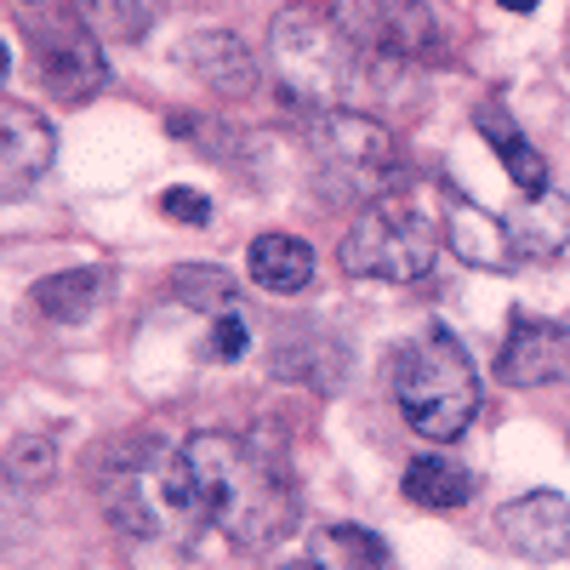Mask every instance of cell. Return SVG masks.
Returning a JSON list of instances; mask_svg holds the SVG:
<instances>
[{
    "label": "cell",
    "mask_w": 570,
    "mask_h": 570,
    "mask_svg": "<svg viewBox=\"0 0 570 570\" xmlns=\"http://www.w3.org/2000/svg\"><path fill=\"white\" fill-rule=\"evenodd\" d=\"M502 234H508V252L513 263H548L570 246V195H525L508 217H502Z\"/></svg>",
    "instance_id": "8fae6325"
},
{
    "label": "cell",
    "mask_w": 570,
    "mask_h": 570,
    "mask_svg": "<svg viewBox=\"0 0 570 570\" xmlns=\"http://www.w3.org/2000/svg\"><path fill=\"white\" fill-rule=\"evenodd\" d=\"M75 7H80V23L98 40H137L142 29H149L142 0H75Z\"/></svg>",
    "instance_id": "ffe728a7"
},
{
    "label": "cell",
    "mask_w": 570,
    "mask_h": 570,
    "mask_svg": "<svg viewBox=\"0 0 570 570\" xmlns=\"http://www.w3.org/2000/svg\"><path fill=\"white\" fill-rule=\"evenodd\" d=\"M58 160V131L46 115H35L29 104H7L0 109V195H29L46 177V166Z\"/></svg>",
    "instance_id": "9c48e42d"
},
{
    "label": "cell",
    "mask_w": 570,
    "mask_h": 570,
    "mask_svg": "<svg viewBox=\"0 0 570 570\" xmlns=\"http://www.w3.org/2000/svg\"><path fill=\"white\" fill-rule=\"evenodd\" d=\"M171 497L183 525H212L240 548H268L274 537L297 531V491L285 468L252 440L217 428L171 445Z\"/></svg>",
    "instance_id": "6da1fadb"
},
{
    "label": "cell",
    "mask_w": 570,
    "mask_h": 570,
    "mask_svg": "<svg viewBox=\"0 0 570 570\" xmlns=\"http://www.w3.org/2000/svg\"><path fill=\"white\" fill-rule=\"evenodd\" d=\"M440 257V228L434 217H428L422 206L400 200V195H383V200H371L354 228L343 234V274L354 279H389V285H411L422 279L428 268H434Z\"/></svg>",
    "instance_id": "277c9868"
},
{
    "label": "cell",
    "mask_w": 570,
    "mask_h": 570,
    "mask_svg": "<svg viewBox=\"0 0 570 570\" xmlns=\"http://www.w3.org/2000/svg\"><path fill=\"white\" fill-rule=\"evenodd\" d=\"M508 12H537V0H502Z\"/></svg>",
    "instance_id": "cb8c5ba5"
},
{
    "label": "cell",
    "mask_w": 570,
    "mask_h": 570,
    "mask_svg": "<svg viewBox=\"0 0 570 570\" xmlns=\"http://www.w3.org/2000/svg\"><path fill=\"white\" fill-rule=\"evenodd\" d=\"M183 58L195 63V75L217 91V98H252V91H257V58L246 52V40L228 35V29L188 35Z\"/></svg>",
    "instance_id": "7c38bea8"
},
{
    "label": "cell",
    "mask_w": 570,
    "mask_h": 570,
    "mask_svg": "<svg viewBox=\"0 0 570 570\" xmlns=\"http://www.w3.org/2000/svg\"><path fill=\"white\" fill-rule=\"evenodd\" d=\"M246 348H252V325L240 320V308L217 314V320H212V337H206V360L234 365V360H246Z\"/></svg>",
    "instance_id": "7402d4cb"
},
{
    "label": "cell",
    "mask_w": 570,
    "mask_h": 570,
    "mask_svg": "<svg viewBox=\"0 0 570 570\" xmlns=\"http://www.w3.org/2000/svg\"><path fill=\"white\" fill-rule=\"evenodd\" d=\"M394 400L405 411V422L422 440L451 445L468 434V422L480 416V371H473L468 348L451 331H422L416 343H405L400 365H394Z\"/></svg>",
    "instance_id": "3957f363"
},
{
    "label": "cell",
    "mask_w": 570,
    "mask_h": 570,
    "mask_svg": "<svg viewBox=\"0 0 570 570\" xmlns=\"http://www.w3.org/2000/svg\"><path fill=\"white\" fill-rule=\"evenodd\" d=\"M308 559L320 570H389V548L365 525H325L308 542Z\"/></svg>",
    "instance_id": "ac0fdd59"
},
{
    "label": "cell",
    "mask_w": 570,
    "mask_h": 570,
    "mask_svg": "<svg viewBox=\"0 0 570 570\" xmlns=\"http://www.w3.org/2000/svg\"><path fill=\"white\" fill-rule=\"evenodd\" d=\"M497 531L513 553L525 559H570V497L559 491H525L513 497L502 513H497Z\"/></svg>",
    "instance_id": "30bf717a"
},
{
    "label": "cell",
    "mask_w": 570,
    "mask_h": 570,
    "mask_svg": "<svg viewBox=\"0 0 570 570\" xmlns=\"http://www.w3.org/2000/svg\"><path fill=\"white\" fill-rule=\"evenodd\" d=\"M480 131L497 142V155H502V166H508V177H513L519 195H548V160L531 149L525 131H519L497 104H491V109H480Z\"/></svg>",
    "instance_id": "e0dca14e"
},
{
    "label": "cell",
    "mask_w": 570,
    "mask_h": 570,
    "mask_svg": "<svg viewBox=\"0 0 570 570\" xmlns=\"http://www.w3.org/2000/svg\"><path fill=\"white\" fill-rule=\"evenodd\" d=\"M52 468H58V451L46 434L12 440V451H7V480L12 485H40V480H52Z\"/></svg>",
    "instance_id": "44dd1931"
},
{
    "label": "cell",
    "mask_w": 570,
    "mask_h": 570,
    "mask_svg": "<svg viewBox=\"0 0 570 570\" xmlns=\"http://www.w3.org/2000/svg\"><path fill=\"white\" fill-rule=\"evenodd\" d=\"M331 23L343 29L365 69L445 58V29L422 0H331Z\"/></svg>",
    "instance_id": "5b68a950"
},
{
    "label": "cell",
    "mask_w": 570,
    "mask_h": 570,
    "mask_svg": "<svg viewBox=\"0 0 570 570\" xmlns=\"http://www.w3.org/2000/svg\"><path fill=\"white\" fill-rule=\"evenodd\" d=\"M400 491H405V502H416V508L451 513V508H462V502L473 497V473H468L462 462H451V456H416V462L405 468Z\"/></svg>",
    "instance_id": "2e32d148"
},
{
    "label": "cell",
    "mask_w": 570,
    "mask_h": 570,
    "mask_svg": "<svg viewBox=\"0 0 570 570\" xmlns=\"http://www.w3.org/2000/svg\"><path fill=\"white\" fill-rule=\"evenodd\" d=\"M308 142H314V160L331 171V183L348 188V195H365V206L383 200L405 171L394 131L371 115H354V109L308 115Z\"/></svg>",
    "instance_id": "8992f818"
},
{
    "label": "cell",
    "mask_w": 570,
    "mask_h": 570,
    "mask_svg": "<svg viewBox=\"0 0 570 570\" xmlns=\"http://www.w3.org/2000/svg\"><path fill=\"white\" fill-rule=\"evenodd\" d=\"M35 52H40V80L58 104H86L91 91L109 86L104 46L91 29H40Z\"/></svg>",
    "instance_id": "ba28073f"
},
{
    "label": "cell",
    "mask_w": 570,
    "mask_h": 570,
    "mask_svg": "<svg viewBox=\"0 0 570 570\" xmlns=\"http://www.w3.org/2000/svg\"><path fill=\"white\" fill-rule=\"evenodd\" d=\"M109 268H63V274H46V279H35V308L46 314V320H58V325H80V320H91L104 303H109Z\"/></svg>",
    "instance_id": "4fadbf2b"
},
{
    "label": "cell",
    "mask_w": 570,
    "mask_h": 570,
    "mask_svg": "<svg viewBox=\"0 0 570 570\" xmlns=\"http://www.w3.org/2000/svg\"><path fill=\"white\" fill-rule=\"evenodd\" d=\"M497 376L508 389H548V383H559V376H570V325L537 320V314H513Z\"/></svg>",
    "instance_id": "52a82bcc"
},
{
    "label": "cell",
    "mask_w": 570,
    "mask_h": 570,
    "mask_svg": "<svg viewBox=\"0 0 570 570\" xmlns=\"http://www.w3.org/2000/svg\"><path fill=\"white\" fill-rule=\"evenodd\" d=\"M268 63L279 80V98L297 104L303 115L343 109L365 80L360 52L331 23V12H314V7H285L268 23Z\"/></svg>",
    "instance_id": "7a4b0ae2"
},
{
    "label": "cell",
    "mask_w": 570,
    "mask_h": 570,
    "mask_svg": "<svg viewBox=\"0 0 570 570\" xmlns=\"http://www.w3.org/2000/svg\"><path fill=\"white\" fill-rule=\"evenodd\" d=\"M160 212H166L171 223H188V228H206V223H212V200L200 195V188H166Z\"/></svg>",
    "instance_id": "603a6c76"
},
{
    "label": "cell",
    "mask_w": 570,
    "mask_h": 570,
    "mask_svg": "<svg viewBox=\"0 0 570 570\" xmlns=\"http://www.w3.org/2000/svg\"><path fill=\"white\" fill-rule=\"evenodd\" d=\"M246 274L274 297H292L314 279V246L303 234H257L246 252Z\"/></svg>",
    "instance_id": "5bb4252c"
},
{
    "label": "cell",
    "mask_w": 570,
    "mask_h": 570,
    "mask_svg": "<svg viewBox=\"0 0 570 570\" xmlns=\"http://www.w3.org/2000/svg\"><path fill=\"white\" fill-rule=\"evenodd\" d=\"M445 234H451V252H456L468 268H513V252H508L502 217H485L480 206L456 200V206H451V217H445Z\"/></svg>",
    "instance_id": "9a60e30c"
},
{
    "label": "cell",
    "mask_w": 570,
    "mask_h": 570,
    "mask_svg": "<svg viewBox=\"0 0 570 570\" xmlns=\"http://www.w3.org/2000/svg\"><path fill=\"white\" fill-rule=\"evenodd\" d=\"M285 570H320V564L314 559H297V564H285Z\"/></svg>",
    "instance_id": "d4e9b609"
},
{
    "label": "cell",
    "mask_w": 570,
    "mask_h": 570,
    "mask_svg": "<svg viewBox=\"0 0 570 570\" xmlns=\"http://www.w3.org/2000/svg\"><path fill=\"white\" fill-rule=\"evenodd\" d=\"M171 297L183 308H206V314H234V303H240V285H234L228 268H177L171 274Z\"/></svg>",
    "instance_id": "d6986e66"
}]
</instances>
